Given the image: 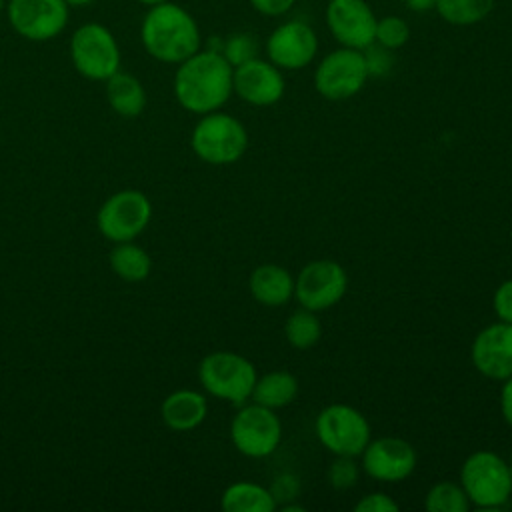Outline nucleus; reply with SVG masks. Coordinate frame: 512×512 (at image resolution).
I'll list each match as a JSON object with an SVG mask.
<instances>
[{
    "label": "nucleus",
    "instance_id": "obj_1",
    "mask_svg": "<svg viewBox=\"0 0 512 512\" xmlns=\"http://www.w3.org/2000/svg\"><path fill=\"white\" fill-rule=\"evenodd\" d=\"M232 64L216 50H198L178 64L174 74V96L192 114L220 110L232 90Z\"/></svg>",
    "mask_w": 512,
    "mask_h": 512
},
{
    "label": "nucleus",
    "instance_id": "obj_2",
    "mask_svg": "<svg viewBox=\"0 0 512 512\" xmlns=\"http://www.w3.org/2000/svg\"><path fill=\"white\" fill-rule=\"evenodd\" d=\"M140 40L144 50L164 64L184 62L202 44L194 16L170 0L146 10L140 24Z\"/></svg>",
    "mask_w": 512,
    "mask_h": 512
},
{
    "label": "nucleus",
    "instance_id": "obj_3",
    "mask_svg": "<svg viewBox=\"0 0 512 512\" xmlns=\"http://www.w3.org/2000/svg\"><path fill=\"white\" fill-rule=\"evenodd\" d=\"M460 486L472 506L496 510L512 494V474L508 462L490 450L472 452L460 468Z\"/></svg>",
    "mask_w": 512,
    "mask_h": 512
},
{
    "label": "nucleus",
    "instance_id": "obj_4",
    "mask_svg": "<svg viewBox=\"0 0 512 512\" xmlns=\"http://www.w3.org/2000/svg\"><path fill=\"white\" fill-rule=\"evenodd\" d=\"M190 146L202 162L226 166L244 156L248 148V132L234 116L214 110L202 114L194 126Z\"/></svg>",
    "mask_w": 512,
    "mask_h": 512
},
{
    "label": "nucleus",
    "instance_id": "obj_5",
    "mask_svg": "<svg viewBox=\"0 0 512 512\" xmlns=\"http://www.w3.org/2000/svg\"><path fill=\"white\" fill-rule=\"evenodd\" d=\"M70 60L74 70L88 78L106 82L120 70L122 54L112 30L100 22H84L70 36Z\"/></svg>",
    "mask_w": 512,
    "mask_h": 512
},
{
    "label": "nucleus",
    "instance_id": "obj_6",
    "mask_svg": "<svg viewBox=\"0 0 512 512\" xmlns=\"http://www.w3.org/2000/svg\"><path fill=\"white\" fill-rule=\"evenodd\" d=\"M198 378L208 394L232 404H242L250 398L258 376L248 358L236 352L220 350L202 358Z\"/></svg>",
    "mask_w": 512,
    "mask_h": 512
},
{
    "label": "nucleus",
    "instance_id": "obj_7",
    "mask_svg": "<svg viewBox=\"0 0 512 512\" xmlns=\"http://www.w3.org/2000/svg\"><path fill=\"white\" fill-rule=\"evenodd\" d=\"M320 444L334 456H360L370 442V424L348 404H328L314 422Z\"/></svg>",
    "mask_w": 512,
    "mask_h": 512
},
{
    "label": "nucleus",
    "instance_id": "obj_8",
    "mask_svg": "<svg viewBox=\"0 0 512 512\" xmlns=\"http://www.w3.org/2000/svg\"><path fill=\"white\" fill-rule=\"evenodd\" d=\"M70 6L64 0H6V20L24 40L48 42L64 32Z\"/></svg>",
    "mask_w": 512,
    "mask_h": 512
},
{
    "label": "nucleus",
    "instance_id": "obj_9",
    "mask_svg": "<svg viewBox=\"0 0 512 512\" xmlns=\"http://www.w3.org/2000/svg\"><path fill=\"white\" fill-rule=\"evenodd\" d=\"M230 440L240 454L248 458H266L282 440L280 418L272 408L256 402L242 406L230 422Z\"/></svg>",
    "mask_w": 512,
    "mask_h": 512
},
{
    "label": "nucleus",
    "instance_id": "obj_10",
    "mask_svg": "<svg viewBox=\"0 0 512 512\" xmlns=\"http://www.w3.org/2000/svg\"><path fill=\"white\" fill-rule=\"evenodd\" d=\"M368 80V66L362 50L338 48L322 58L314 72V86L326 100H348Z\"/></svg>",
    "mask_w": 512,
    "mask_h": 512
},
{
    "label": "nucleus",
    "instance_id": "obj_11",
    "mask_svg": "<svg viewBox=\"0 0 512 512\" xmlns=\"http://www.w3.org/2000/svg\"><path fill=\"white\" fill-rule=\"evenodd\" d=\"M152 218V204L140 190H120L98 210L96 224L104 238L112 242L134 240Z\"/></svg>",
    "mask_w": 512,
    "mask_h": 512
},
{
    "label": "nucleus",
    "instance_id": "obj_12",
    "mask_svg": "<svg viewBox=\"0 0 512 512\" xmlns=\"http://www.w3.org/2000/svg\"><path fill=\"white\" fill-rule=\"evenodd\" d=\"M348 288L346 270L334 260L308 262L294 280V296L302 308L322 312L338 304Z\"/></svg>",
    "mask_w": 512,
    "mask_h": 512
},
{
    "label": "nucleus",
    "instance_id": "obj_13",
    "mask_svg": "<svg viewBox=\"0 0 512 512\" xmlns=\"http://www.w3.org/2000/svg\"><path fill=\"white\" fill-rule=\"evenodd\" d=\"M360 456L362 470L378 482H402L416 468V452L412 444L396 436L370 440Z\"/></svg>",
    "mask_w": 512,
    "mask_h": 512
},
{
    "label": "nucleus",
    "instance_id": "obj_14",
    "mask_svg": "<svg viewBox=\"0 0 512 512\" xmlns=\"http://www.w3.org/2000/svg\"><path fill=\"white\" fill-rule=\"evenodd\" d=\"M316 52V32L302 20H288L280 24L266 40V54L280 70L306 68L314 60Z\"/></svg>",
    "mask_w": 512,
    "mask_h": 512
},
{
    "label": "nucleus",
    "instance_id": "obj_15",
    "mask_svg": "<svg viewBox=\"0 0 512 512\" xmlns=\"http://www.w3.org/2000/svg\"><path fill=\"white\" fill-rule=\"evenodd\" d=\"M326 22L342 46L364 50L374 42L378 20L364 0H330Z\"/></svg>",
    "mask_w": 512,
    "mask_h": 512
},
{
    "label": "nucleus",
    "instance_id": "obj_16",
    "mask_svg": "<svg viewBox=\"0 0 512 512\" xmlns=\"http://www.w3.org/2000/svg\"><path fill=\"white\" fill-rule=\"evenodd\" d=\"M474 368L490 380L512 376V324L494 322L482 328L470 348Z\"/></svg>",
    "mask_w": 512,
    "mask_h": 512
},
{
    "label": "nucleus",
    "instance_id": "obj_17",
    "mask_svg": "<svg viewBox=\"0 0 512 512\" xmlns=\"http://www.w3.org/2000/svg\"><path fill=\"white\" fill-rule=\"evenodd\" d=\"M284 76L272 62L258 56L234 66L232 90L252 106H272L284 96Z\"/></svg>",
    "mask_w": 512,
    "mask_h": 512
},
{
    "label": "nucleus",
    "instance_id": "obj_18",
    "mask_svg": "<svg viewBox=\"0 0 512 512\" xmlns=\"http://www.w3.org/2000/svg\"><path fill=\"white\" fill-rule=\"evenodd\" d=\"M248 288L256 302L278 308L294 296V278L284 266L260 264L252 270L248 278Z\"/></svg>",
    "mask_w": 512,
    "mask_h": 512
},
{
    "label": "nucleus",
    "instance_id": "obj_19",
    "mask_svg": "<svg viewBox=\"0 0 512 512\" xmlns=\"http://www.w3.org/2000/svg\"><path fill=\"white\" fill-rule=\"evenodd\" d=\"M208 414L206 398L196 390H176L162 400L160 416L174 432H188L204 422Z\"/></svg>",
    "mask_w": 512,
    "mask_h": 512
},
{
    "label": "nucleus",
    "instance_id": "obj_20",
    "mask_svg": "<svg viewBox=\"0 0 512 512\" xmlns=\"http://www.w3.org/2000/svg\"><path fill=\"white\" fill-rule=\"evenodd\" d=\"M106 100L118 116L136 118L146 106V90L134 74L118 70L106 80Z\"/></svg>",
    "mask_w": 512,
    "mask_h": 512
},
{
    "label": "nucleus",
    "instance_id": "obj_21",
    "mask_svg": "<svg viewBox=\"0 0 512 512\" xmlns=\"http://www.w3.org/2000/svg\"><path fill=\"white\" fill-rule=\"evenodd\" d=\"M220 506L224 512H272L276 508V500L270 488L240 480L222 492Z\"/></svg>",
    "mask_w": 512,
    "mask_h": 512
},
{
    "label": "nucleus",
    "instance_id": "obj_22",
    "mask_svg": "<svg viewBox=\"0 0 512 512\" xmlns=\"http://www.w3.org/2000/svg\"><path fill=\"white\" fill-rule=\"evenodd\" d=\"M298 394V380L294 374L286 370H272L260 378H256L250 398L266 408H284Z\"/></svg>",
    "mask_w": 512,
    "mask_h": 512
},
{
    "label": "nucleus",
    "instance_id": "obj_23",
    "mask_svg": "<svg viewBox=\"0 0 512 512\" xmlns=\"http://www.w3.org/2000/svg\"><path fill=\"white\" fill-rule=\"evenodd\" d=\"M110 266L118 278L126 282H140L148 278L152 262L144 248L132 242H118L110 252Z\"/></svg>",
    "mask_w": 512,
    "mask_h": 512
},
{
    "label": "nucleus",
    "instance_id": "obj_24",
    "mask_svg": "<svg viewBox=\"0 0 512 512\" xmlns=\"http://www.w3.org/2000/svg\"><path fill=\"white\" fill-rule=\"evenodd\" d=\"M284 336L296 350L312 348L322 336V324L316 318V312L306 308L292 312L284 324Z\"/></svg>",
    "mask_w": 512,
    "mask_h": 512
},
{
    "label": "nucleus",
    "instance_id": "obj_25",
    "mask_svg": "<svg viewBox=\"0 0 512 512\" xmlns=\"http://www.w3.org/2000/svg\"><path fill=\"white\" fill-rule=\"evenodd\" d=\"M438 14L456 26H470L484 20L494 8V0H436Z\"/></svg>",
    "mask_w": 512,
    "mask_h": 512
},
{
    "label": "nucleus",
    "instance_id": "obj_26",
    "mask_svg": "<svg viewBox=\"0 0 512 512\" xmlns=\"http://www.w3.org/2000/svg\"><path fill=\"white\" fill-rule=\"evenodd\" d=\"M470 506L472 504L464 488L450 480L434 484L424 500V508L428 512H468Z\"/></svg>",
    "mask_w": 512,
    "mask_h": 512
},
{
    "label": "nucleus",
    "instance_id": "obj_27",
    "mask_svg": "<svg viewBox=\"0 0 512 512\" xmlns=\"http://www.w3.org/2000/svg\"><path fill=\"white\" fill-rule=\"evenodd\" d=\"M408 36H410V28L406 20L400 16H386L376 22L374 42L388 50H396L404 46L408 42Z\"/></svg>",
    "mask_w": 512,
    "mask_h": 512
},
{
    "label": "nucleus",
    "instance_id": "obj_28",
    "mask_svg": "<svg viewBox=\"0 0 512 512\" xmlns=\"http://www.w3.org/2000/svg\"><path fill=\"white\" fill-rule=\"evenodd\" d=\"M222 56L234 66H240L258 56V42L252 34L236 32L222 42Z\"/></svg>",
    "mask_w": 512,
    "mask_h": 512
},
{
    "label": "nucleus",
    "instance_id": "obj_29",
    "mask_svg": "<svg viewBox=\"0 0 512 512\" xmlns=\"http://www.w3.org/2000/svg\"><path fill=\"white\" fill-rule=\"evenodd\" d=\"M328 482L336 490H348L358 482L360 466L356 464L354 456H336L334 462L328 466Z\"/></svg>",
    "mask_w": 512,
    "mask_h": 512
},
{
    "label": "nucleus",
    "instance_id": "obj_30",
    "mask_svg": "<svg viewBox=\"0 0 512 512\" xmlns=\"http://www.w3.org/2000/svg\"><path fill=\"white\" fill-rule=\"evenodd\" d=\"M364 50H366L364 58H366V66H368V76H386L394 62L390 50L380 44H374V42Z\"/></svg>",
    "mask_w": 512,
    "mask_h": 512
},
{
    "label": "nucleus",
    "instance_id": "obj_31",
    "mask_svg": "<svg viewBox=\"0 0 512 512\" xmlns=\"http://www.w3.org/2000/svg\"><path fill=\"white\" fill-rule=\"evenodd\" d=\"M270 492L276 500V506L278 504H288L290 500H296L298 498V492H300V482L294 474H280L274 478L272 486H270Z\"/></svg>",
    "mask_w": 512,
    "mask_h": 512
},
{
    "label": "nucleus",
    "instance_id": "obj_32",
    "mask_svg": "<svg viewBox=\"0 0 512 512\" xmlns=\"http://www.w3.org/2000/svg\"><path fill=\"white\" fill-rule=\"evenodd\" d=\"M354 510L356 512H398L400 506L398 502L392 500V496L384 492H370L356 502Z\"/></svg>",
    "mask_w": 512,
    "mask_h": 512
},
{
    "label": "nucleus",
    "instance_id": "obj_33",
    "mask_svg": "<svg viewBox=\"0 0 512 512\" xmlns=\"http://www.w3.org/2000/svg\"><path fill=\"white\" fill-rule=\"evenodd\" d=\"M492 304L498 320L512 324V280H506L496 288Z\"/></svg>",
    "mask_w": 512,
    "mask_h": 512
},
{
    "label": "nucleus",
    "instance_id": "obj_34",
    "mask_svg": "<svg viewBox=\"0 0 512 512\" xmlns=\"http://www.w3.org/2000/svg\"><path fill=\"white\" fill-rule=\"evenodd\" d=\"M250 4L264 16H282L296 4V0H250Z\"/></svg>",
    "mask_w": 512,
    "mask_h": 512
},
{
    "label": "nucleus",
    "instance_id": "obj_35",
    "mask_svg": "<svg viewBox=\"0 0 512 512\" xmlns=\"http://www.w3.org/2000/svg\"><path fill=\"white\" fill-rule=\"evenodd\" d=\"M502 390H500V412L506 424L512 428V376L502 380Z\"/></svg>",
    "mask_w": 512,
    "mask_h": 512
},
{
    "label": "nucleus",
    "instance_id": "obj_36",
    "mask_svg": "<svg viewBox=\"0 0 512 512\" xmlns=\"http://www.w3.org/2000/svg\"><path fill=\"white\" fill-rule=\"evenodd\" d=\"M404 4H406L412 12H428L430 8H434L436 0H404Z\"/></svg>",
    "mask_w": 512,
    "mask_h": 512
},
{
    "label": "nucleus",
    "instance_id": "obj_37",
    "mask_svg": "<svg viewBox=\"0 0 512 512\" xmlns=\"http://www.w3.org/2000/svg\"><path fill=\"white\" fill-rule=\"evenodd\" d=\"M70 8H86V6H90L94 0H64Z\"/></svg>",
    "mask_w": 512,
    "mask_h": 512
},
{
    "label": "nucleus",
    "instance_id": "obj_38",
    "mask_svg": "<svg viewBox=\"0 0 512 512\" xmlns=\"http://www.w3.org/2000/svg\"><path fill=\"white\" fill-rule=\"evenodd\" d=\"M136 2H140L146 8H150V6H156V4H162V2H168V0H136Z\"/></svg>",
    "mask_w": 512,
    "mask_h": 512
},
{
    "label": "nucleus",
    "instance_id": "obj_39",
    "mask_svg": "<svg viewBox=\"0 0 512 512\" xmlns=\"http://www.w3.org/2000/svg\"><path fill=\"white\" fill-rule=\"evenodd\" d=\"M6 4V0H0V6H4Z\"/></svg>",
    "mask_w": 512,
    "mask_h": 512
},
{
    "label": "nucleus",
    "instance_id": "obj_40",
    "mask_svg": "<svg viewBox=\"0 0 512 512\" xmlns=\"http://www.w3.org/2000/svg\"><path fill=\"white\" fill-rule=\"evenodd\" d=\"M510 474H512V466H510Z\"/></svg>",
    "mask_w": 512,
    "mask_h": 512
}]
</instances>
